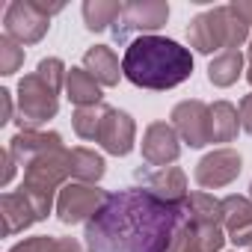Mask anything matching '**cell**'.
<instances>
[{
    "label": "cell",
    "mask_w": 252,
    "mask_h": 252,
    "mask_svg": "<svg viewBox=\"0 0 252 252\" xmlns=\"http://www.w3.org/2000/svg\"><path fill=\"white\" fill-rule=\"evenodd\" d=\"M51 252H83V246H80L74 237H57Z\"/></svg>",
    "instance_id": "obj_31"
},
{
    "label": "cell",
    "mask_w": 252,
    "mask_h": 252,
    "mask_svg": "<svg viewBox=\"0 0 252 252\" xmlns=\"http://www.w3.org/2000/svg\"><path fill=\"white\" fill-rule=\"evenodd\" d=\"M15 166H18V163H15V158L9 155V149H6V152H3V178H0V184H3V187L12 184V178H15Z\"/></svg>",
    "instance_id": "obj_30"
},
{
    "label": "cell",
    "mask_w": 252,
    "mask_h": 252,
    "mask_svg": "<svg viewBox=\"0 0 252 252\" xmlns=\"http://www.w3.org/2000/svg\"><path fill=\"white\" fill-rule=\"evenodd\" d=\"M228 9H231V12H234L246 27H252V0H231Z\"/></svg>",
    "instance_id": "obj_29"
},
{
    "label": "cell",
    "mask_w": 252,
    "mask_h": 252,
    "mask_svg": "<svg viewBox=\"0 0 252 252\" xmlns=\"http://www.w3.org/2000/svg\"><path fill=\"white\" fill-rule=\"evenodd\" d=\"M137 178L143 181V190H149L152 196H158L160 202H169V205H184V199L190 196L187 193V175L184 169L178 166H163V169H140Z\"/></svg>",
    "instance_id": "obj_12"
},
{
    "label": "cell",
    "mask_w": 252,
    "mask_h": 252,
    "mask_svg": "<svg viewBox=\"0 0 252 252\" xmlns=\"http://www.w3.org/2000/svg\"><path fill=\"white\" fill-rule=\"evenodd\" d=\"M246 60H249V65H252V39H249V48H246Z\"/></svg>",
    "instance_id": "obj_33"
},
{
    "label": "cell",
    "mask_w": 252,
    "mask_h": 252,
    "mask_svg": "<svg viewBox=\"0 0 252 252\" xmlns=\"http://www.w3.org/2000/svg\"><path fill=\"white\" fill-rule=\"evenodd\" d=\"M107 104H95V107H74L71 113V128L80 140L86 143H98V131H101V122H104Z\"/></svg>",
    "instance_id": "obj_23"
},
{
    "label": "cell",
    "mask_w": 252,
    "mask_h": 252,
    "mask_svg": "<svg viewBox=\"0 0 252 252\" xmlns=\"http://www.w3.org/2000/svg\"><path fill=\"white\" fill-rule=\"evenodd\" d=\"M48 27H51V15L42 12L39 0H12L3 12V30L18 45L42 42Z\"/></svg>",
    "instance_id": "obj_7"
},
{
    "label": "cell",
    "mask_w": 252,
    "mask_h": 252,
    "mask_svg": "<svg viewBox=\"0 0 252 252\" xmlns=\"http://www.w3.org/2000/svg\"><path fill=\"white\" fill-rule=\"evenodd\" d=\"M0 214H3V231H6L9 237H12V234H21V231H27L33 222H39L33 205L27 202V196H24L21 190L0 196Z\"/></svg>",
    "instance_id": "obj_15"
},
{
    "label": "cell",
    "mask_w": 252,
    "mask_h": 252,
    "mask_svg": "<svg viewBox=\"0 0 252 252\" xmlns=\"http://www.w3.org/2000/svg\"><path fill=\"white\" fill-rule=\"evenodd\" d=\"M240 134V110L231 101L211 104V143H234Z\"/></svg>",
    "instance_id": "obj_19"
},
{
    "label": "cell",
    "mask_w": 252,
    "mask_h": 252,
    "mask_svg": "<svg viewBox=\"0 0 252 252\" xmlns=\"http://www.w3.org/2000/svg\"><path fill=\"white\" fill-rule=\"evenodd\" d=\"M65 98L74 107H95L101 104V83L83 68V65H71L68 77H65Z\"/></svg>",
    "instance_id": "obj_17"
},
{
    "label": "cell",
    "mask_w": 252,
    "mask_h": 252,
    "mask_svg": "<svg viewBox=\"0 0 252 252\" xmlns=\"http://www.w3.org/2000/svg\"><path fill=\"white\" fill-rule=\"evenodd\" d=\"M181 158V137L169 122H152L143 131V160L155 169L172 166Z\"/></svg>",
    "instance_id": "obj_11"
},
{
    "label": "cell",
    "mask_w": 252,
    "mask_h": 252,
    "mask_svg": "<svg viewBox=\"0 0 252 252\" xmlns=\"http://www.w3.org/2000/svg\"><path fill=\"white\" fill-rule=\"evenodd\" d=\"M249 27L225 6H214L208 12H199L190 24H187V42L196 54H222V51H237L240 45H246Z\"/></svg>",
    "instance_id": "obj_3"
},
{
    "label": "cell",
    "mask_w": 252,
    "mask_h": 252,
    "mask_svg": "<svg viewBox=\"0 0 252 252\" xmlns=\"http://www.w3.org/2000/svg\"><path fill=\"white\" fill-rule=\"evenodd\" d=\"M107 190H101L98 184H80L71 181L60 190L57 196V220L63 225H77V222H89L107 202Z\"/></svg>",
    "instance_id": "obj_6"
},
{
    "label": "cell",
    "mask_w": 252,
    "mask_h": 252,
    "mask_svg": "<svg viewBox=\"0 0 252 252\" xmlns=\"http://www.w3.org/2000/svg\"><path fill=\"white\" fill-rule=\"evenodd\" d=\"M184 214L190 222H222V199H214L205 190L190 193L184 199Z\"/></svg>",
    "instance_id": "obj_22"
},
{
    "label": "cell",
    "mask_w": 252,
    "mask_h": 252,
    "mask_svg": "<svg viewBox=\"0 0 252 252\" xmlns=\"http://www.w3.org/2000/svg\"><path fill=\"white\" fill-rule=\"evenodd\" d=\"M21 65H24V48L9 36H0V74L12 77Z\"/></svg>",
    "instance_id": "obj_25"
},
{
    "label": "cell",
    "mask_w": 252,
    "mask_h": 252,
    "mask_svg": "<svg viewBox=\"0 0 252 252\" xmlns=\"http://www.w3.org/2000/svg\"><path fill=\"white\" fill-rule=\"evenodd\" d=\"M246 252H252V246H249V249H246Z\"/></svg>",
    "instance_id": "obj_35"
},
{
    "label": "cell",
    "mask_w": 252,
    "mask_h": 252,
    "mask_svg": "<svg viewBox=\"0 0 252 252\" xmlns=\"http://www.w3.org/2000/svg\"><path fill=\"white\" fill-rule=\"evenodd\" d=\"M222 228L234 246H252V199L231 193L222 199Z\"/></svg>",
    "instance_id": "obj_13"
},
{
    "label": "cell",
    "mask_w": 252,
    "mask_h": 252,
    "mask_svg": "<svg viewBox=\"0 0 252 252\" xmlns=\"http://www.w3.org/2000/svg\"><path fill=\"white\" fill-rule=\"evenodd\" d=\"M54 240L51 234H36V237H24L21 243H15L9 252H51L54 249Z\"/></svg>",
    "instance_id": "obj_27"
},
{
    "label": "cell",
    "mask_w": 252,
    "mask_h": 252,
    "mask_svg": "<svg viewBox=\"0 0 252 252\" xmlns=\"http://www.w3.org/2000/svg\"><path fill=\"white\" fill-rule=\"evenodd\" d=\"M169 252H205L202 243H199V237H196V228H193L190 220H187V214H184V222H181V228H178V234H175Z\"/></svg>",
    "instance_id": "obj_26"
},
{
    "label": "cell",
    "mask_w": 252,
    "mask_h": 252,
    "mask_svg": "<svg viewBox=\"0 0 252 252\" xmlns=\"http://www.w3.org/2000/svg\"><path fill=\"white\" fill-rule=\"evenodd\" d=\"M122 71L134 86L166 92L190 80L193 74V54L190 48L178 45L166 36H137L122 57Z\"/></svg>",
    "instance_id": "obj_2"
},
{
    "label": "cell",
    "mask_w": 252,
    "mask_h": 252,
    "mask_svg": "<svg viewBox=\"0 0 252 252\" xmlns=\"http://www.w3.org/2000/svg\"><path fill=\"white\" fill-rule=\"evenodd\" d=\"M166 21H169L166 0H131V3H122V15L113 24V39L128 42L134 33L155 36V30H160Z\"/></svg>",
    "instance_id": "obj_5"
},
{
    "label": "cell",
    "mask_w": 252,
    "mask_h": 252,
    "mask_svg": "<svg viewBox=\"0 0 252 252\" xmlns=\"http://www.w3.org/2000/svg\"><path fill=\"white\" fill-rule=\"evenodd\" d=\"M249 199H252V181H249Z\"/></svg>",
    "instance_id": "obj_34"
},
{
    "label": "cell",
    "mask_w": 252,
    "mask_h": 252,
    "mask_svg": "<svg viewBox=\"0 0 252 252\" xmlns=\"http://www.w3.org/2000/svg\"><path fill=\"white\" fill-rule=\"evenodd\" d=\"M240 169H243V158H240L234 149L222 146V149L208 152V155L196 163L193 178H196V184H199L202 190H220V187H228L231 181H237Z\"/></svg>",
    "instance_id": "obj_9"
},
{
    "label": "cell",
    "mask_w": 252,
    "mask_h": 252,
    "mask_svg": "<svg viewBox=\"0 0 252 252\" xmlns=\"http://www.w3.org/2000/svg\"><path fill=\"white\" fill-rule=\"evenodd\" d=\"M172 128L175 134L181 137L184 146L190 149H205L211 143V107L199 98H187V101H178L172 107Z\"/></svg>",
    "instance_id": "obj_8"
},
{
    "label": "cell",
    "mask_w": 252,
    "mask_h": 252,
    "mask_svg": "<svg viewBox=\"0 0 252 252\" xmlns=\"http://www.w3.org/2000/svg\"><path fill=\"white\" fill-rule=\"evenodd\" d=\"M184 222V205H169L143 187L107 196L104 208L86 222L89 252H169Z\"/></svg>",
    "instance_id": "obj_1"
},
{
    "label": "cell",
    "mask_w": 252,
    "mask_h": 252,
    "mask_svg": "<svg viewBox=\"0 0 252 252\" xmlns=\"http://www.w3.org/2000/svg\"><path fill=\"white\" fill-rule=\"evenodd\" d=\"M63 137L57 131H39V128H24L18 131L12 140H9V155L15 158L18 166H27L33 163L36 158L54 152V149H63Z\"/></svg>",
    "instance_id": "obj_14"
},
{
    "label": "cell",
    "mask_w": 252,
    "mask_h": 252,
    "mask_svg": "<svg viewBox=\"0 0 252 252\" xmlns=\"http://www.w3.org/2000/svg\"><path fill=\"white\" fill-rule=\"evenodd\" d=\"M104 172H107V163H104V158L98 152L83 149V146L68 149V175L74 181H80V184H98L104 178Z\"/></svg>",
    "instance_id": "obj_18"
},
{
    "label": "cell",
    "mask_w": 252,
    "mask_h": 252,
    "mask_svg": "<svg viewBox=\"0 0 252 252\" xmlns=\"http://www.w3.org/2000/svg\"><path fill=\"white\" fill-rule=\"evenodd\" d=\"M36 74L54 89V92H63L65 89V77H68V68H65V63L60 60V57H45V60H39V65H36Z\"/></svg>",
    "instance_id": "obj_24"
},
{
    "label": "cell",
    "mask_w": 252,
    "mask_h": 252,
    "mask_svg": "<svg viewBox=\"0 0 252 252\" xmlns=\"http://www.w3.org/2000/svg\"><path fill=\"white\" fill-rule=\"evenodd\" d=\"M98 146L113 155V158H128L137 146V122L131 113L119 107H107L101 131H98Z\"/></svg>",
    "instance_id": "obj_10"
},
{
    "label": "cell",
    "mask_w": 252,
    "mask_h": 252,
    "mask_svg": "<svg viewBox=\"0 0 252 252\" xmlns=\"http://www.w3.org/2000/svg\"><path fill=\"white\" fill-rule=\"evenodd\" d=\"M60 113V92H54L36 71L24 74L18 80V125L24 128H39L48 119Z\"/></svg>",
    "instance_id": "obj_4"
},
{
    "label": "cell",
    "mask_w": 252,
    "mask_h": 252,
    "mask_svg": "<svg viewBox=\"0 0 252 252\" xmlns=\"http://www.w3.org/2000/svg\"><path fill=\"white\" fill-rule=\"evenodd\" d=\"M80 12H83V24L89 33H104L107 27L119 21L122 3H116V0H86Z\"/></svg>",
    "instance_id": "obj_21"
},
{
    "label": "cell",
    "mask_w": 252,
    "mask_h": 252,
    "mask_svg": "<svg viewBox=\"0 0 252 252\" xmlns=\"http://www.w3.org/2000/svg\"><path fill=\"white\" fill-rule=\"evenodd\" d=\"M83 68L101 83V86H119V80L125 77L122 65H119V57L113 54L110 45H92L86 54H83Z\"/></svg>",
    "instance_id": "obj_16"
},
{
    "label": "cell",
    "mask_w": 252,
    "mask_h": 252,
    "mask_svg": "<svg viewBox=\"0 0 252 252\" xmlns=\"http://www.w3.org/2000/svg\"><path fill=\"white\" fill-rule=\"evenodd\" d=\"M0 101H3V119H0V125H6V122H12V92L0 89Z\"/></svg>",
    "instance_id": "obj_32"
},
{
    "label": "cell",
    "mask_w": 252,
    "mask_h": 252,
    "mask_svg": "<svg viewBox=\"0 0 252 252\" xmlns=\"http://www.w3.org/2000/svg\"><path fill=\"white\" fill-rule=\"evenodd\" d=\"M243 54L240 51H222L208 63V80L217 89H228L243 77Z\"/></svg>",
    "instance_id": "obj_20"
},
{
    "label": "cell",
    "mask_w": 252,
    "mask_h": 252,
    "mask_svg": "<svg viewBox=\"0 0 252 252\" xmlns=\"http://www.w3.org/2000/svg\"><path fill=\"white\" fill-rule=\"evenodd\" d=\"M237 110H240V128L252 137V92L240 98V107Z\"/></svg>",
    "instance_id": "obj_28"
}]
</instances>
